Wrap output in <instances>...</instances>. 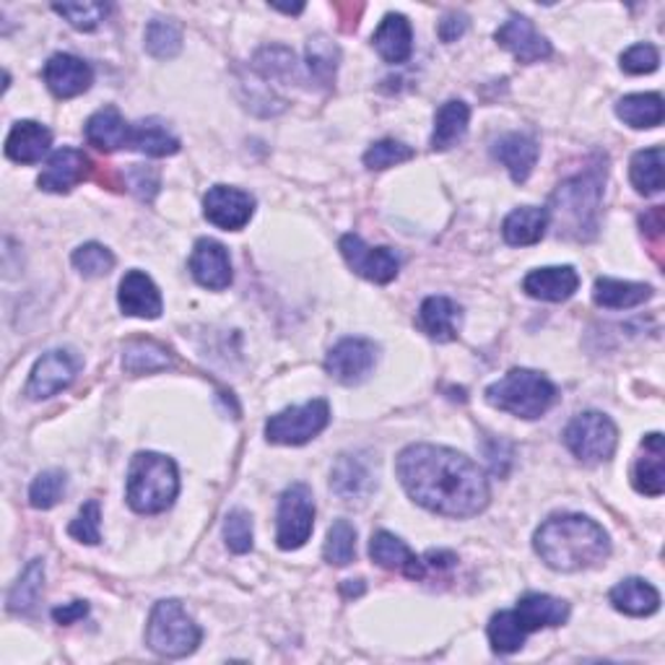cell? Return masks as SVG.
Returning <instances> with one entry per match:
<instances>
[{
	"mask_svg": "<svg viewBox=\"0 0 665 665\" xmlns=\"http://www.w3.org/2000/svg\"><path fill=\"white\" fill-rule=\"evenodd\" d=\"M653 286L634 284V281L598 279L593 286V302L606 310H629L653 300Z\"/></svg>",
	"mask_w": 665,
	"mask_h": 665,
	"instance_id": "32",
	"label": "cell"
},
{
	"mask_svg": "<svg viewBox=\"0 0 665 665\" xmlns=\"http://www.w3.org/2000/svg\"><path fill=\"white\" fill-rule=\"evenodd\" d=\"M632 484L639 494L661 496L665 492V440L661 432L642 440V453L634 463Z\"/></svg>",
	"mask_w": 665,
	"mask_h": 665,
	"instance_id": "19",
	"label": "cell"
},
{
	"mask_svg": "<svg viewBox=\"0 0 665 665\" xmlns=\"http://www.w3.org/2000/svg\"><path fill=\"white\" fill-rule=\"evenodd\" d=\"M118 302H120V310L130 318L157 320L164 310L162 294H159L157 284L143 271L125 273V279L120 281Z\"/></svg>",
	"mask_w": 665,
	"mask_h": 665,
	"instance_id": "18",
	"label": "cell"
},
{
	"mask_svg": "<svg viewBox=\"0 0 665 665\" xmlns=\"http://www.w3.org/2000/svg\"><path fill=\"white\" fill-rule=\"evenodd\" d=\"M603 185H606V162L601 159L585 172L564 180L552 195V205L546 209L548 226L554 224L556 234L564 240H593L598 232Z\"/></svg>",
	"mask_w": 665,
	"mask_h": 665,
	"instance_id": "3",
	"label": "cell"
},
{
	"mask_svg": "<svg viewBox=\"0 0 665 665\" xmlns=\"http://www.w3.org/2000/svg\"><path fill=\"white\" fill-rule=\"evenodd\" d=\"M190 273L198 284L211 289V292H224L232 284V260L221 242L216 240H198L190 255Z\"/></svg>",
	"mask_w": 665,
	"mask_h": 665,
	"instance_id": "15",
	"label": "cell"
},
{
	"mask_svg": "<svg viewBox=\"0 0 665 665\" xmlns=\"http://www.w3.org/2000/svg\"><path fill=\"white\" fill-rule=\"evenodd\" d=\"M492 154L496 162L507 167L510 178L515 180L517 185H523L538 162V143L525 133H507L494 143Z\"/></svg>",
	"mask_w": 665,
	"mask_h": 665,
	"instance_id": "23",
	"label": "cell"
},
{
	"mask_svg": "<svg viewBox=\"0 0 665 665\" xmlns=\"http://www.w3.org/2000/svg\"><path fill=\"white\" fill-rule=\"evenodd\" d=\"M331 486L343 502L364 500V496H370V492L374 488L370 465H366L362 457H356V455H341L339 463H335V468H333Z\"/></svg>",
	"mask_w": 665,
	"mask_h": 665,
	"instance_id": "30",
	"label": "cell"
},
{
	"mask_svg": "<svg viewBox=\"0 0 665 665\" xmlns=\"http://www.w3.org/2000/svg\"><path fill=\"white\" fill-rule=\"evenodd\" d=\"M370 556L374 564H380V567L401 572V575H406L411 580H424L426 575L424 560H419V556L411 552L401 538L387 531L374 533L370 541Z\"/></svg>",
	"mask_w": 665,
	"mask_h": 665,
	"instance_id": "20",
	"label": "cell"
},
{
	"mask_svg": "<svg viewBox=\"0 0 665 665\" xmlns=\"http://www.w3.org/2000/svg\"><path fill=\"white\" fill-rule=\"evenodd\" d=\"M79 356L73 351L56 349L40 356V362L34 364L32 374H29L24 395L29 401H44V397L58 395L60 390H66L79 374Z\"/></svg>",
	"mask_w": 665,
	"mask_h": 665,
	"instance_id": "11",
	"label": "cell"
},
{
	"mask_svg": "<svg viewBox=\"0 0 665 665\" xmlns=\"http://www.w3.org/2000/svg\"><path fill=\"white\" fill-rule=\"evenodd\" d=\"M323 556L333 567H346L356 556V531L349 520H335L323 548Z\"/></svg>",
	"mask_w": 665,
	"mask_h": 665,
	"instance_id": "40",
	"label": "cell"
},
{
	"mask_svg": "<svg viewBox=\"0 0 665 665\" xmlns=\"http://www.w3.org/2000/svg\"><path fill=\"white\" fill-rule=\"evenodd\" d=\"M44 587V562L34 560L29 562L24 575L17 580V585L9 593V611L11 614H32V608L40 601V593Z\"/></svg>",
	"mask_w": 665,
	"mask_h": 665,
	"instance_id": "38",
	"label": "cell"
},
{
	"mask_svg": "<svg viewBox=\"0 0 665 665\" xmlns=\"http://www.w3.org/2000/svg\"><path fill=\"white\" fill-rule=\"evenodd\" d=\"M130 149L141 151V154L147 157H172L180 151V141L174 139L170 130L159 125V122L149 120V122H141V125H133Z\"/></svg>",
	"mask_w": 665,
	"mask_h": 665,
	"instance_id": "37",
	"label": "cell"
},
{
	"mask_svg": "<svg viewBox=\"0 0 665 665\" xmlns=\"http://www.w3.org/2000/svg\"><path fill=\"white\" fill-rule=\"evenodd\" d=\"M44 83L58 99H73L91 89L94 83V71L87 60L68 56V52H56L48 63H44Z\"/></svg>",
	"mask_w": 665,
	"mask_h": 665,
	"instance_id": "16",
	"label": "cell"
},
{
	"mask_svg": "<svg viewBox=\"0 0 665 665\" xmlns=\"http://www.w3.org/2000/svg\"><path fill=\"white\" fill-rule=\"evenodd\" d=\"M130 135H133V125L125 122L118 107H102V110L91 114L87 120V141L99 151H118L130 149Z\"/></svg>",
	"mask_w": 665,
	"mask_h": 665,
	"instance_id": "24",
	"label": "cell"
},
{
	"mask_svg": "<svg viewBox=\"0 0 665 665\" xmlns=\"http://www.w3.org/2000/svg\"><path fill=\"white\" fill-rule=\"evenodd\" d=\"M377 364V346L366 339H343L328 351L325 370L343 385H359Z\"/></svg>",
	"mask_w": 665,
	"mask_h": 665,
	"instance_id": "12",
	"label": "cell"
},
{
	"mask_svg": "<svg viewBox=\"0 0 665 665\" xmlns=\"http://www.w3.org/2000/svg\"><path fill=\"white\" fill-rule=\"evenodd\" d=\"M255 68L265 79H292L296 73V58L292 50L273 44V48H263L258 52Z\"/></svg>",
	"mask_w": 665,
	"mask_h": 665,
	"instance_id": "46",
	"label": "cell"
},
{
	"mask_svg": "<svg viewBox=\"0 0 665 665\" xmlns=\"http://www.w3.org/2000/svg\"><path fill=\"white\" fill-rule=\"evenodd\" d=\"M372 42L385 63H406L411 52H414V32H411L409 19L403 17V13H387V17L380 21Z\"/></svg>",
	"mask_w": 665,
	"mask_h": 665,
	"instance_id": "26",
	"label": "cell"
},
{
	"mask_svg": "<svg viewBox=\"0 0 665 665\" xmlns=\"http://www.w3.org/2000/svg\"><path fill=\"white\" fill-rule=\"evenodd\" d=\"M339 250L349 269L374 284H390L401 271V260L390 248H370L359 234H343Z\"/></svg>",
	"mask_w": 665,
	"mask_h": 665,
	"instance_id": "10",
	"label": "cell"
},
{
	"mask_svg": "<svg viewBox=\"0 0 665 665\" xmlns=\"http://www.w3.org/2000/svg\"><path fill=\"white\" fill-rule=\"evenodd\" d=\"M411 159H414V149L406 147V143H401V141L385 139V141L372 143V147L366 149L364 167L372 172H380V170H390V167H395V164L411 162Z\"/></svg>",
	"mask_w": 665,
	"mask_h": 665,
	"instance_id": "45",
	"label": "cell"
},
{
	"mask_svg": "<svg viewBox=\"0 0 665 665\" xmlns=\"http://www.w3.org/2000/svg\"><path fill=\"white\" fill-rule=\"evenodd\" d=\"M632 185L637 188L642 195H655L663 190V149L653 147L645 151H637L632 157L629 164Z\"/></svg>",
	"mask_w": 665,
	"mask_h": 665,
	"instance_id": "36",
	"label": "cell"
},
{
	"mask_svg": "<svg viewBox=\"0 0 665 665\" xmlns=\"http://www.w3.org/2000/svg\"><path fill=\"white\" fill-rule=\"evenodd\" d=\"M494 37L500 42V48L512 52L525 66L552 58V42L544 34H538L533 21L525 17H510L496 29Z\"/></svg>",
	"mask_w": 665,
	"mask_h": 665,
	"instance_id": "14",
	"label": "cell"
},
{
	"mask_svg": "<svg viewBox=\"0 0 665 665\" xmlns=\"http://www.w3.org/2000/svg\"><path fill=\"white\" fill-rule=\"evenodd\" d=\"M71 263L83 279H102L114 269V255L104 248V244L89 242V244H81V248L73 252Z\"/></svg>",
	"mask_w": 665,
	"mask_h": 665,
	"instance_id": "42",
	"label": "cell"
},
{
	"mask_svg": "<svg viewBox=\"0 0 665 665\" xmlns=\"http://www.w3.org/2000/svg\"><path fill=\"white\" fill-rule=\"evenodd\" d=\"M203 213L213 226L226 232H240L255 213V198L240 188L213 185L203 198Z\"/></svg>",
	"mask_w": 665,
	"mask_h": 665,
	"instance_id": "13",
	"label": "cell"
},
{
	"mask_svg": "<svg viewBox=\"0 0 665 665\" xmlns=\"http://www.w3.org/2000/svg\"><path fill=\"white\" fill-rule=\"evenodd\" d=\"M395 471L411 500L434 515L473 517L492 500L484 471L450 447L411 445L397 455Z\"/></svg>",
	"mask_w": 665,
	"mask_h": 665,
	"instance_id": "1",
	"label": "cell"
},
{
	"mask_svg": "<svg viewBox=\"0 0 665 665\" xmlns=\"http://www.w3.org/2000/svg\"><path fill=\"white\" fill-rule=\"evenodd\" d=\"M546 229H548L546 209H538V205H523V209H515L507 219H504L502 236L504 242L512 244V248H527V244H536L544 240Z\"/></svg>",
	"mask_w": 665,
	"mask_h": 665,
	"instance_id": "29",
	"label": "cell"
},
{
	"mask_svg": "<svg viewBox=\"0 0 665 665\" xmlns=\"http://www.w3.org/2000/svg\"><path fill=\"white\" fill-rule=\"evenodd\" d=\"M362 593H364L362 580H349V583L343 585V595H362Z\"/></svg>",
	"mask_w": 665,
	"mask_h": 665,
	"instance_id": "55",
	"label": "cell"
},
{
	"mask_svg": "<svg viewBox=\"0 0 665 665\" xmlns=\"http://www.w3.org/2000/svg\"><path fill=\"white\" fill-rule=\"evenodd\" d=\"M564 445L583 463H603L616 453L618 430L606 414L585 411L572 419L564 430Z\"/></svg>",
	"mask_w": 665,
	"mask_h": 665,
	"instance_id": "7",
	"label": "cell"
},
{
	"mask_svg": "<svg viewBox=\"0 0 665 665\" xmlns=\"http://www.w3.org/2000/svg\"><path fill=\"white\" fill-rule=\"evenodd\" d=\"M99 525H102V510H99V502L97 500H89L81 507L79 517H75L71 525H68V533H71V538L81 541V544L97 546L99 541H102V533H99Z\"/></svg>",
	"mask_w": 665,
	"mask_h": 665,
	"instance_id": "47",
	"label": "cell"
},
{
	"mask_svg": "<svg viewBox=\"0 0 665 665\" xmlns=\"http://www.w3.org/2000/svg\"><path fill=\"white\" fill-rule=\"evenodd\" d=\"M87 614H89V603L87 601H73V603H68V606L52 608V618H56V622L63 624V626L75 624L79 618H83Z\"/></svg>",
	"mask_w": 665,
	"mask_h": 665,
	"instance_id": "52",
	"label": "cell"
},
{
	"mask_svg": "<svg viewBox=\"0 0 665 665\" xmlns=\"http://www.w3.org/2000/svg\"><path fill=\"white\" fill-rule=\"evenodd\" d=\"M527 634L531 632L520 622L517 611H500V614H494L492 622H488V642H492L494 653L500 655L517 653V649L525 645Z\"/></svg>",
	"mask_w": 665,
	"mask_h": 665,
	"instance_id": "35",
	"label": "cell"
},
{
	"mask_svg": "<svg viewBox=\"0 0 665 665\" xmlns=\"http://www.w3.org/2000/svg\"><path fill=\"white\" fill-rule=\"evenodd\" d=\"M463 310L450 300V296H430L419 308V328L430 335V339L447 343L455 341L461 333Z\"/></svg>",
	"mask_w": 665,
	"mask_h": 665,
	"instance_id": "25",
	"label": "cell"
},
{
	"mask_svg": "<svg viewBox=\"0 0 665 665\" xmlns=\"http://www.w3.org/2000/svg\"><path fill=\"white\" fill-rule=\"evenodd\" d=\"M517 616L527 632L562 626L570 618V603L546 593H527L517 601Z\"/></svg>",
	"mask_w": 665,
	"mask_h": 665,
	"instance_id": "27",
	"label": "cell"
},
{
	"mask_svg": "<svg viewBox=\"0 0 665 665\" xmlns=\"http://www.w3.org/2000/svg\"><path fill=\"white\" fill-rule=\"evenodd\" d=\"M66 486L68 478L63 471H44L29 486V502H32L34 510H52L63 500Z\"/></svg>",
	"mask_w": 665,
	"mask_h": 665,
	"instance_id": "43",
	"label": "cell"
},
{
	"mask_svg": "<svg viewBox=\"0 0 665 665\" xmlns=\"http://www.w3.org/2000/svg\"><path fill=\"white\" fill-rule=\"evenodd\" d=\"M122 366H125V372L130 374H151L172 366V356L162 343L141 339L130 341L125 351H122Z\"/></svg>",
	"mask_w": 665,
	"mask_h": 665,
	"instance_id": "34",
	"label": "cell"
},
{
	"mask_svg": "<svg viewBox=\"0 0 665 665\" xmlns=\"http://www.w3.org/2000/svg\"><path fill=\"white\" fill-rule=\"evenodd\" d=\"M180 494V473L172 457L139 453L128 468V504L139 515L170 510Z\"/></svg>",
	"mask_w": 665,
	"mask_h": 665,
	"instance_id": "4",
	"label": "cell"
},
{
	"mask_svg": "<svg viewBox=\"0 0 665 665\" xmlns=\"http://www.w3.org/2000/svg\"><path fill=\"white\" fill-rule=\"evenodd\" d=\"M618 120H624L629 128L645 130L657 128L663 122V97L649 91V94H629L616 102Z\"/></svg>",
	"mask_w": 665,
	"mask_h": 665,
	"instance_id": "33",
	"label": "cell"
},
{
	"mask_svg": "<svg viewBox=\"0 0 665 665\" xmlns=\"http://www.w3.org/2000/svg\"><path fill=\"white\" fill-rule=\"evenodd\" d=\"M273 9H279V11H284V13H302L304 6L302 3L300 6H273Z\"/></svg>",
	"mask_w": 665,
	"mask_h": 665,
	"instance_id": "56",
	"label": "cell"
},
{
	"mask_svg": "<svg viewBox=\"0 0 665 665\" xmlns=\"http://www.w3.org/2000/svg\"><path fill=\"white\" fill-rule=\"evenodd\" d=\"M488 406L517 419H541L556 401V387L546 374L533 370H510L502 380L486 387Z\"/></svg>",
	"mask_w": 665,
	"mask_h": 665,
	"instance_id": "5",
	"label": "cell"
},
{
	"mask_svg": "<svg viewBox=\"0 0 665 665\" xmlns=\"http://www.w3.org/2000/svg\"><path fill=\"white\" fill-rule=\"evenodd\" d=\"M91 170L89 157L79 149H60L50 157L48 167L40 174V188L44 193H71L79 182L87 180Z\"/></svg>",
	"mask_w": 665,
	"mask_h": 665,
	"instance_id": "17",
	"label": "cell"
},
{
	"mask_svg": "<svg viewBox=\"0 0 665 665\" xmlns=\"http://www.w3.org/2000/svg\"><path fill=\"white\" fill-rule=\"evenodd\" d=\"M125 185L141 201H154L159 193V172L147 164H130L125 170Z\"/></svg>",
	"mask_w": 665,
	"mask_h": 665,
	"instance_id": "50",
	"label": "cell"
},
{
	"mask_svg": "<svg viewBox=\"0 0 665 665\" xmlns=\"http://www.w3.org/2000/svg\"><path fill=\"white\" fill-rule=\"evenodd\" d=\"M465 29H468V17H465V13L453 11V13H447V17L440 21L437 32H440V40L442 42H455L457 37L465 34Z\"/></svg>",
	"mask_w": 665,
	"mask_h": 665,
	"instance_id": "51",
	"label": "cell"
},
{
	"mask_svg": "<svg viewBox=\"0 0 665 665\" xmlns=\"http://www.w3.org/2000/svg\"><path fill=\"white\" fill-rule=\"evenodd\" d=\"M201 626L188 616L180 601H159L147 624V645L162 657L193 655L201 645Z\"/></svg>",
	"mask_w": 665,
	"mask_h": 665,
	"instance_id": "6",
	"label": "cell"
},
{
	"mask_svg": "<svg viewBox=\"0 0 665 665\" xmlns=\"http://www.w3.org/2000/svg\"><path fill=\"white\" fill-rule=\"evenodd\" d=\"M424 564H426V567L447 570V567H455L457 556L453 552H430L424 556Z\"/></svg>",
	"mask_w": 665,
	"mask_h": 665,
	"instance_id": "54",
	"label": "cell"
},
{
	"mask_svg": "<svg viewBox=\"0 0 665 665\" xmlns=\"http://www.w3.org/2000/svg\"><path fill=\"white\" fill-rule=\"evenodd\" d=\"M580 289V276L572 265L531 271L523 281V292L541 302H567Z\"/></svg>",
	"mask_w": 665,
	"mask_h": 665,
	"instance_id": "21",
	"label": "cell"
},
{
	"mask_svg": "<svg viewBox=\"0 0 665 665\" xmlns=\"http://www.w3.org/2000/svg\"><path fill=\"white\" fill-rule=\"evenodd\" d=\"M639 221H642V232L653 234V236H661V232H663V209H661V205H657V209L645 213V216H642Z\"/></svg>",
	"mask_w": 665,
	"mask_h": 665,
	"instance_id": "53",
	"label": "cell"
},
{
	"mask_svg": "<svg viewBox=\"0 0 665 665\" xmlns=\"http://www.w3.org/2000/svg\"><path fill=\"white\" fill-rule=\"evenodd\" d=\"M657 66H661V52H657L655 44L639 42L629 48L622 56V71L629 75H645L657 71Z\"/></svg>",
	"mask_w": 665,
	"mask_h": 665,
	"instance_id": "49",
	"label": "cell"
},
{
	"mask_svg": "<svg viewBox=\"0 0 665 665\" xmlns=\"http://www.w3.org/2000/svg\"><path fill=\"white\" fill-rule=\"evenodd\" d=\"M52 147V133L42 122L21 120L6 139V157L17 164H37Z\"/></svg>",
	"mask_w": 665,
	"mask_h": 665,
	"instance_id": "22",
	"label": "cell"
},
{
	"mask_svg": "<svg viewBox=\"0 0 665 665\" xmlns=\"http://www.w3.org/2000/svg\"><path fill=\"white\" fill-rule=\"evenodd\" d=\"M331 422V406L323 397L304 403V406L286 409L281 414L271 416L265 424V440L273 445H308L310 440H315L320 432L325 430Z\"/></svg>",
	"mask_w": 665,
	"mask_h": 665,
	"instance_id": "8",
	"label": "cell"
},
{
	"mask_svg": "<svg viewBox=\"0 0 665 665\" xmlns=\"http://www.w3.org/2000/svg\"><path fill=\"white\" fill-rule=\"evenodd\" d=\"M471 122V107L461 102V99H450L437 110L434 118V133H432V149L434 151H447L455 143H461L468 133Z\"/></svg>",
	"mask_w": 665,
	"mask_h": 665,
	"instance_id": "31",
	"label": "cell"
},
{
	"mask_svg": "<svg viewBox=\"0 0 665 665\" xmlns=\"http://www.w3.org/2000/svg\"><path fill=\"white\" fill-rule=\"evenodd\" d=\"M147 50L151 58L170 60L182 50V29L172 19H154L147 27Z\"/></svg>",
	"mask_w": 665,
	"mask_h": 665,
	"instance_id": "39",
	"label": "cell"
},
{
	"mask_svg": "<svg viewBox=\"0 0 665 665\" xmlns=\"http://www.w3.org/2000/svg\"><path fill=\"white\" fill-rule=\"evenodd\" d=\"M52 11L58 17H63L68 24L79 32H94V29L102 24L110 13V6L107 3H56Z\"/></svg>",
	"mask_w": 665,
	"mask_h": 665,
	"instance_id": "44",
	"label": "cell"
},
{
	"mask_svg": "<svg viewBox=\"0 0 665 665\" xmlns=\"http://www.w3.org/2000/svg\"><path fill=\"white\" fill-rule=\"evenodd\" d=\"M224 538L229 552L248 554L252 548V517L244 510H232L224 520Z\"/></svg>",
	"mask_w": 665,
	"mask_h": 665,
	"instance_id": "48",
	"label": "cell"
},
{
	"mask_svg": "<svg viewBox=\"0 0 665 665\" xmlns=\"http://www.w3.org/2000/svg\"><path fill=\"white\" fill-rule=\"evenodd\" d=\"M536 554L556 572H583L608 560V533L585 515H554L533 536Z\"/></svg>",
	"mask_w": 665,
	"mask_h": 665,
	"instance_id": "2",
	"label": "cell"
},
{
	"mask_svg": "<svg viewBox=\"0 0 665 665\" xmlns=\"http://www.w3.org/2000/svg\"><path fill=\"white\" fill-rule=\"evenodd\" d=\"M315 527V500L308 484H292L281 494L276 515V541L279 548L294 552L302 548Z\"/></svg>",
	"mask_w": 665,
	"mask_h": 665,
	"instance_id": "9",
	"label": "cell"
},
{
	"mask_svg": "<svg viewBox=\"0 0 665 665\" xmlns=\"http://www.w3.org/2000/svg\"><path fill=\"white\" fill-rule=\"evenodd\" d=\"M308 68L312 79L323 87H331L335 81V68H339V48L323 34L312 37L308 44Z\"/></svg>",
	"mask_w": 665,
	"mask_h": 665,
	"instance_id": "41",
	"label": "cell"
},
{
	"mask_svg": "<svg viewBox=\"0 0 665 665\" xmlns=\"http://www.w3.org/2000/svg\"><path fill=\"white\" fill-rule=\"evenodd\" d=\"M608 601L611 606L626 616H653L655 611L661 608V593L642 577L622 580V583L608 593Z\"/></svg>",
	"mask_w": 665,
	"mask_h": 665,
	"instance_id": "28",
	"label": "cell"
}]
</instances>
